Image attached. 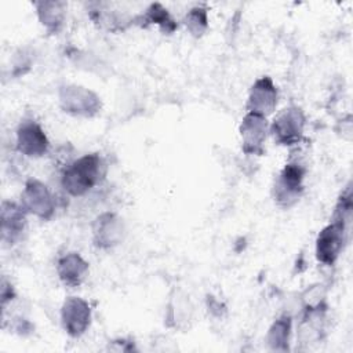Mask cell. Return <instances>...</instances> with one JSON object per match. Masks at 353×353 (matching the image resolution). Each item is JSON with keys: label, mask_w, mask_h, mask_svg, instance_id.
<instances>
[{"label": "cell", "mask_w": 353, "mask_h": 353, "mask_svg": "<svg viewBox=\"0 0 353 353\" xmlns=\"http://www.w3.org/2000/svg\"><path fill=\"white\" fill-rule=\"evenodd\" d=\"M91 233L92 243L97 248L110 250L123 241L125 226L116 212L105 211L92 221Z\"/></svg>", "instance_id": "obj_7"}, {"label": "cell", "mask_w": 353, "mask_h": 353, "mask_svg": "<svg viewBox=\"0 0 353 353\" xmlns=\"http://www.w3.org/2000/svg\"><path fill=\"white\" fill-rule=\"evenodd\" d=\"M306 167L299 160H290L274 179L272 194L281 208L295 205L305 192Z\"/></svg>", "instance_id": "obj_2"}, {"label": "cell", "mask_w": 353, "mask_h": 353, "mask_svg": "<svg viewBox=\"0 0 353 353\" xmlns=\"http://www.w3.org/2000/svg\"><path fill=\"white\" fill-rule=\"evenodd\" d=\"M301 305L303 312L327 310V287L316 283L305 288L301 294Z\"/></svg>", "instance_id": "obj_17"}, {"label": "cell", "mask_w": 353, "mask_h": 353, "mask_svg": "<svg viewBox=\"0 0 353 353\" xmlns=\"http://www.w3.org/2000/svg\"><path fill=\"white\" fill-rule=\"evenodd\" d=\"M347 229L349 226L336 221H331L327 226H324L316 239V259L325 265V266H332L336 259L339 258L346 236H347Z\"/></svg>", "instance_id": "obj_6"}, {"label": "cell", "mask_w": 353, "mask_h": 353, "mask_svg": "<svg viewBox=\"0 0 353 353\" xmlns=\"http://www.w3.org/2000/svg\"><path fill=\"white\" fill-rule=\"evenodd\" d=\"M292 332V317L287 313L279 316L266 332V343L273 352L290 350V341Z\"/></svg>", "instance_id": "obj_15"}, {"label": "cell", "mask_w": 353, "mask_h": 353, "mask_svg": "<svg viewBox=\"0 0 353 353\" xmlns=\"http://www.w3.org/2000/svg\"><path fill=\"white\" fill-rule=\"evenodd\" d=\"M108 165L99 153H87L69 163L61 175V186L72 197H81L99 185Z\"/></svg>", "instance_id": "obj_1"}, {"label": "cell", "mask_w": 353, "mask_h": 353, "mask_svg": "<svg viewBox=\"0 0 353 353\" xmlns=\"http://www.w3.org/2000/svg\"><path fill=\"white\" fill-rule=\"evenodd\" d=\"M58 103L62 112L79 117H94L102 109L101 98L92 90L79 84L61 85Z\"/></svg>", "instance_id": "obj_3"}, {"label": "cell", "mask_w": 353, "mask_h": 353, "mask_svg": "<svg viewBox=\"0 0 353 353\" xmlns=\"http://www.w3.org/2000/svg\"><path fill=\"white\" fill-rule=\"evenodd\" d=\"M40 23L51 34H57L65 23L66 3L59 0H41L34 3Z\"/></svg>", "instance_id": "obj_14"}, {"label": "cell", "mask_w": 353, "mask_h": 353, "mask_svg": "<svg viewBox=\"0 0 353 353\" xmlns=\"http://www.w3.org/2000/svg\"><path fill=\"white\" fill-rule=\"evenodd\" d=\"M19 204L28 214L43 221L51 219L55 214V199L52 193L44 182L36 178H30L25 182Z\"/></svg>", "instance_id": "obj_5"}, {"label": "cell", "mask_w": 353, "mask_h": 353, "mask_svg": "<svg viewBox=\"0 0 353 353\" xmlns=\"http://www.w3.org/2000/svg\"><path fill=\"white\" fill-rule=\"evenodd\" d=\"M17 150L26 157H41L50 149V141L43 127L34 119L21 120L17 128Z\"/></svg>", "instance_id": "obj_9"}, {"label": "cell", "mask_w": 353, "mask_h": 353, "mask_svg": "<svg viewBox=\"0 0 353 353\" xmlns=\"http://www.w3.org/2000/svg\"><path fill=\"white\" fill-rule=\"evenodd\" d=\"M241 149L245 154L261 156L265 152V141L269 134L268 119L255 113H245L240 127Z\"/></svg>", "instance_id": "obj_11"}, {"label": "cell", "mask_w": 353, "mask_h": 353, "mask_svg": "<svg viewBox=\"0 0 353 353\" xmlns=\"http://www.w3.org/2000/svg\"><path fill=\"white\" fill-rule=\"evenodd\" d=\"M135 23L146 28L149 25H156L164 34H171L176 29V22L168 12V10L160 4V3H153L150 4L146 11L141 15H138L134 19Z\"/></svg>", "instance_id": "obj_16"}, {"label": "cell", "mask_w": 353, "mask_h": 353, "mask_svg": "<svg viewBox=\"0 0 353 353\" xmlns=\"http://www.w3.org/2000/svg\"><path fill=\"white\" fill-rule=\"evenodd\" d=\"M0 219H1V241L4 245H14L21 239L26 230L28 212L23 207L18 203L4 200L1 203L0 210Z\"/></svg>", "instance_id": "obj_12"}, {"label": "cell", "mask_w": 353, "mask_h": 353, "mask_svg": "<svg viewBox=\"0 0 353 353\" xmlns=\"http://www.w3.org/2000/svg\"><path fill=\"white\" fill-rule=\"evenodd\" d=\"M305 127L306 116L303 110L296 105H290L273 119L269 132L277 145L294 146L302 141Z\"/></svg>", "instance_id": "obj_4"}, {"label": "cell", "mask_w": 353, "mask_h": 353, "mask_svg": "<svg viewBox=\"0 0 353 353\" xmlns=\"http://www.w3.org/2000/svg\"><path fill=\"white\" fill-rule=\"evenodd\" d=\"M185 28L193 37H201L208 29V11L205 7L197 6L190 8L183 18Z\"/></svg>", "instance_id": "obj_18"}, {"label": "cell", "mask_w": 353, "mask_h": 353, "mask_svg": "<svg viewBox=\"0 0 353 353\" xmlns=\"http://www.w3.org/2000/svg\"><path fill=\"white\" fill-rule=\"evenodd\" d=\"M91 307L88 302L80 296H68L61 307V324L63 331L72 336L79 338L90 328Z\"/></svg>", "instance_id": "obj_8"}, {"label": "cell", "mask_w": 353, "mask_h": 353, "mask_svg": "<svg viewBox=\"0 0 353 353\" xmlns=\"http://www.w3.org/2000/svg\"><path fill=\"white\" fill-rule=\"evenodd\" d=\"M352 211H353V203H352V188L350 183L342 190L341 196L338 197V201L335 204L331 221H336L341 223H345L349 226L352 219Z\"/></svg>", "instance_id": "obj_19"}, {"label": "cell", "mask_w": 353, "mask_h": 353, "mask_svg": "<svg viewBox=\"0 0 353 353\" xmlns=\"http://www.w3.org/2000/svg\"><path fill=\"white\" fill-rule=\"evenodd\" d=\"M57 274L59 277V280L68 285V287H79L88 270H90V265L88 262L79 254V252H66L63 255H61L57 261Z\"/></svg>", "instance_id": "obj_13"}, {"label": "cell", "mask_w": 353, "mask_h": 353, "mask_svg": "<svg viewBox=\"0 0 353 353\" xmlns=\"http://www.w3.org/2000/svg\"><path fill=\"white\" fill-rule=\"evenodd\" d=\"M279 102V90L270 76L258 77L250 91L245 103L247 113H255L263 117L272 114Z\"/></svg>", "instance_id": "obj_10"}, {"label": "cell", "mask_w": 353, "mask_h": 353, "mask_svg": "<svg viewBox=\"0 0 353 353\" xmlns=\"http://www.w3.org/2000/svg\"><path fill=\"white\" fill-rule=\"evenodd\" d=\"M15 296H17V294H15V290H14L12 284H11L6 277H3V280H1V288H0L1 307H6L7 303L11 302Z\"/></svg>", "instance_id": "obj_20"}]
</instances>
